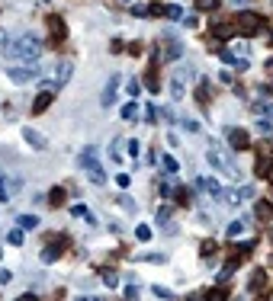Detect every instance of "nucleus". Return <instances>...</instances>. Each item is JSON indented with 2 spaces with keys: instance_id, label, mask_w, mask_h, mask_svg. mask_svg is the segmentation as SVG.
<instances>
[{
  "instance_id": "22",
  "label": "nucleus",
  "mask_w": 273,
  "mask_h": 301,
  "mask_svg": "<svg viewBox=\"0 0 273 301\" xmlns=\"http://www.w3.org/2000/svg\"><path fill=\"white\" fill-rule=\"evenodd\" d=\"M23 138L29 141V144L36 147V151H42V147H45V141H42V135H39L36 128H26V131H23Z\"/></svg>"
},
{
  "instance_id": "35",
  "label": "nucleus",
  "mask_w": 273,
  "mask_h": 301,
  "mask_svg": "<svg viewBox=\"0 0 273 301\" xmlns=\"http://www.w3.org/2000/svg\"><path fill=\"white\" fill-rule=\"evenodd\" d=\"M135 237H138V240H151V228H148V224H138V228H135Z\"/></svg>"
},
{
  "instance_id": "40",
  "label": "nucleus",
  "mask_w": 273,
  "mask_h": 301,
  "mask_svg": "<svg viewBox=\"0 0 273 301\" xmlns=\"http://www.w3.org/2000/svg\"><path fill=\"white\" fill-rule=\"evenodd\" d=\"M199 250H203V256H212V253H215V240H203V247H199Z\"/></svg>"
},
{
  "instance_id": "37",
  "label": "nucleus",
  "mask_w": 273,
  "mask_h": 301,
  "mask_svg": "<svg viewBox=\"0 0 273 301\" xmlns=\"http://www.w3.org/2000/svg\"><path fill=\"white\" fill-rule=\"evenodd\" d=\"M151 292H155L157 298H174V292H171V288H164V285H151Z\"/></svg>"
},
{
  "instance_id": "19",
  "label": "nucleus",
  "mask_w": 273,
  "mask_h": 301,
  "mask_svg": "<svg viewBox=\"0 0 273 301\" xmlns=\"http://www.w3.org/2000/svg\"><path fill=\"white\" fill-rule=\"evenodd\" d=\"M199 186H203V189H206L209 195H215V199H225V193H222V186H218L212 177H203V179H199Z\"/></svg>"
},
{
  "instance_id": "11",
  "label": "nucleus",
  "mask_w": 273,
  "mask_h": 301,
  "mask_svg": "<svg viewBox=\"0 0 273 301\" xmlns=\"http://www.w3.org/2000/svg\"><path fill=\"white\" fill-rule=\"evenodd\" d=\"M7 77L13 80V84H29L32 77H36V64H23V68H7Z\"/></svg>"
},
{
  "instance_id": "1",
  "label": "nucleus",
  "mask_w": 273,
  "mask_h": 301,
  "mask_svg": "<svg viewBox=\"0 0 273 301\" xmlns=\"http://www.w3.org/2000/svg\"><path fill=\"white\" fill-rule=\"evenodd\" d=\"M3 52H7L10 61L39 64V58H42V39H39V35H32V32H23V35H16L13 42H7Z\"/></svg>"
},
{
  "instance_id": "48",
  "label": "nucleus",
  "mask_w": 273,
  "mask_h": 301,
  "mask_svg": "<svg viewBox=\"0 0 273 301\" xmlns=\"http://www.w3.org/2000/svg\"><path fill=\"white\" fill-rule=\"evenodd\" d=\"M129 93H132V96H138V93H141V84H135V80H132V84H129Z\"/></svg>"
},
{
  "instance_id": "49",
  "label": "nucleus",
  "mask_w": 273,
  "mask_h": 301,
  "mask_svg": "<svg viewBox=\"0 0 273 301\" xmlns=\"http://www.w3.org/2000/svg\"><path fill=\"white\" fill-rule=\"evenodd\" d=\"M257 112L260 116H273V106H257Z\"/></svg>"
},
{
  "instance_id": "45",
  "label": "nucleus",
  "mask_w": 273,
  "mask_h": 301,
  "mask_svg": "<svg viewBox=\"0 0 273 301\" xmlns=\"http://www.w3.org/2000/svg\"><path fill=\"white\" fill-rule=\"evenodd\" d=\"M145 52V45H141V42H132V45H129V54H141Z\"/></svg>"
},
{
  "instance_id": "15",
  "label": "nucleus",
  "mask_w": 273,
  "mask_h": 301,
  "mask_svg": "<svg viewBox=\"0 0 273 301\" xmlns=\"http://www.w3.org/2000/svg\"><path fill=\"white\" fill-rule=\"evenodd\" d=\"M16 186H20V183H16V179H10V177H7V173L0 170V202H7V199H10V195H13V193H16Z\"/></svg>"
},
{
  "instance_id": "6",
  "label": "nucleus",
  "mask_w": 273,
  "mask_h": 301,
  "mask_svg": "<svg viewBox=\"0 0 273 301\" xmlns=\"http://www.w3.org/2000/svg\"><path fill=\"white\" fill-rule=\"evenodd\" d=\"M232 35H238L234 16H232V19H222V16H218L215 23H212V39H209V45H218V42H228Z\"/></svg>"
},
{
  "instance_id": "31",
  "label": "nucleus",
  "mask_w": 273,
  "mask_h": 301,
  "mask_svg": "<svg viewBox=\"0 0 273 301\" xmlns=\"http://www.w3.org/2000/svg\"><path fill=\"white\" fill-rule=\"evenodd\" d=\"M148 10H151V16H167V3H148Z\"/></svg>"
},
{
  "instance_id": "21",
  "label": "nucleus",
  "mask_w": 273,
  "mask_h": 301,
  "mask_svg": "<svg viewBox=\"0 0 273 301\" xmlns=\"http://www.w3.org/2000/svg\"><path fill=\"white\" fill-rule=\"evenodd\" d=\"M270 163H273V157H267V154H260V160L254 163V177H260V179H267V170H270Z\"/></svg>"
},
{
  "instance_id": "51",
  "label": "nucleus",
  "mask_w": 273,
  "mask_h": 301,
  "mask_svg": "<svg viewBox=\"0 0 273 301\" xmlns=\"http://www.w3.org/2000/svg\"><path fill=\"white\" fill-rule=\"evenodd\" d=\"M267 93H273V80H270V84H267Z\"/></svg>"
},
{
  "instance_id": "9",
  "label": "nucleus",
  "mask_w": 273,
  "mask_h": 301,
  "mask_svg": "<svg viewBox=\"0 0 273 301\" xmlns=\"http://www.w3.org/2000/svg\"><path fill=\"white\" fill-rule=\"evenodd\" d=\"M225 138H228V144H232L234 151H251V147H254V141H251V135L244 128H225Z\"/></svg>"
},
{
  "instance_id": "27",
  "label": "nucleus",
  "mask_w": 273,
  "mask_h": 301,
  "mask_svg": "<svg viewBox=\"0 0 273 301\" xmlns=\"http://www.w3.org/2000/svg\"><path fill=\"white\" fill-rule=\"evenodd\" d=\"M109 154H113V160L122 163V138H116L113 144H109Z\"/></svg>"
},
{
  "instance_id": "36",
  "label": "nucleus",
  "mask_w": 273,
  "mask_h": 301,
  "mask_svg": "<svg viewBox=\"0 0 273 301\" xmlns=\"http://www.w3.org/2000/svg\"><path fill=\"white\" fill-rule=\"evenodd\" d=\"M125 154H129V157H138V154H141V144H138V141H129V144H125Z\"/></svg>"
},
{
  "instance_id": "39",
  "label": "nucleus",
  "mask_w": 273,
  "mask_h": 301,
  "mask_svg": "<svg viewBox=\"0 0 273 301\" xmlns=\"http://www.w3.org/2000/svg\"><path fill=\"white\" fill-rule=\"evenodd\" d=\"M171 212H174L171 205H164V209L157 212V221H161V224H167V221H171Z\"/></svg>"
},
{
  "instance_id": "26",
  "label": "nucleus",
  "mask_w": 273,
  "mask_h": 301,
  "mask_svg": "<svg viewBox=\"0 0 273 301\" xmlns=\"http://www.w3.org/2000/svg\"><path fill=\"white\" fill-rule=\"evenodd\" d=\"M228 295H232V292H228V285H225V288H212V292H206V298H209V301H225Z\"/></svg>"
},
{
  "instance_id": "14",
  "label": "nucleus",
  "mask_w": 273,
  "mask_h": 301,
  "mask_svg": "<svg viewBox=\"0 0 273 301\" xmlns=\"http://www.w3.org/2000/svg\"><path fill=\"white\" fill-rule=\"evenodd\" d=\"M52 96H55L52 90L39 93V96H36V103H32V109H29V112H32V116H42V112H45V109L52 106Z\"/></svg>"
},
{
  "instance_id": "41",
  "label": "nucleus",
  "mask_w": 273,
  "mask_h": 301,
  "mask_svg": "<svg viewBox=\"0 0 273 301\" xmlns=\"http://www.w3.org/2000/svg\"><path fill=\"white\" fill-rule=\"evenodd\" d=\"M141 263H155V266H161V263H167V260H164L161 253H148V256H145Z\"/></svg>"
},
{
  "instance_id": "10",
  "label": "nucleus",
  "mask_w": 273,
  "mask_h": 301,
  "mask_svg": "<svg viewBox=\"0 0 273 301\" xmlns=\"http://www.w3.org/2000/svg\"><path fill=\"white\" fill-rule=\"evenodd\" d=\"M45 29H48V35H52V42H64V35H68V26H64V19L58 13L45 16Z\"/></svg>"
},
{
  "instance_id": "24",
  "label": "nucleus",
  "mask_w": 273,
  "mask_h": 301,
  "mask_svg": "<svg viewBox=\"0 0 273 301\" xmlns=\"http://www.w3.org/2000/svg\"><path fill=\"white\" fill-rule=\"evenodd\" d=\"M100 276H103V282H106L109 288H116V285H119V276H116V269H109V266H106V269H100Z\"/></svg>"
},
{
  "instance_id": "13",
  "label": "nucleus",
  "mask_w": 273,
  "mask_h": 301,
  "mask_svg": "<svg viewBox=\"0 0 273 301\" xmlns=\"http://www.w3.org/2000/svg\"><path fill=\"white\" fill-rule=\"evenodd\" d=\"M248 288H251L254 295H264V288H267V272H264V269H254V272H251Z\"/></svg>"
},
{
  "instance_id": "7",
  "label": "nucleus",
  "mask_w": 273,
  "mask_h": 301,
  "mask_svg": "<svg viewBox=\"0 0 273 301\" xmlns=\"http://www.w3.org/2000/svg\"><path fill=\"white\" fill-rule=\"evenodd\" d=\"M206 160H209L212 167H215V170H222V173H225L228 179H238V167H234V163L228 160V157L222 154V151H215V147H212L209 154H206Z\"/></svg>"
},
{
  "instance_id": "2",
  "label": "nucleus",
  "mask_w": 273,
  "mask_h": 301,
  "mask_svg": "<svg viewBox=\"0 0 273 301\" xmlns=\"http://www.w3.org/2000/svg\"><path fill=\"white\" fill-rule=\"evenodd\" d=\"M234 26H238V35H257V32L267 29V19L254 10H241V13H234Z\"/></svg>"
},
{
  "instance_id": "53",
  "label": "nucleus",
  "mask_w": 273,
  "mask_h": 301,
  "mask_svg": "<svg viewBox=\"0 0 273 301\" xmlns=\"http://www.w3.org/2000/svg\"><path fill=\"white\" fill-rule=\"evenodd\" d=\"M270 45H273V35H270Z\"/></svg>"
},
{
  "instance_id": "5",
  "label": "nucleus",
  "mask_w": 273,
  "mask_h": 301,
  "mask_svg": "<svg viewBox=\"0 0 273 301\" xmlns=\"http://www.w3.org/2000/svg\"><path fill=\"white\" fill-rule=\"evenodd\" d=\"M161 61H164V54H161V45L151 52L148 58V71H145V87H148V93H157L161 90Z\"/></svg>"
},
{
  "instance_id": "50",
  "label": "nucleus",
  "mask_w": 273,
  "mask_h": 301,
  "mask_svg": "<svg viewBox=\"0 0 273 301\" xmlns=\"http://www.w3.org/2000/svg\"><path fill=\"white\" fill-rule=\"evenodd\" d=\"M267 183L273 186V163H270V170H267Z\"/></svg>"
},
{
  "instance_id": "52",
  "label": "nucleus",
  "mask_w": 273,
  "mask_h": 301,
  "mask_svg": "<svg viewBox=\"0 0 273 301\" xmlns=\"http://www.w3.org/2000/svg\"><path fill=\"white\" fill-rule=\"evenodd\" d=\"M0 45H3V32H0Z\"/></svg>"
},
{
  "instance_id": "16",
  "label": "nucleus",
  "mask_w": 273,
  "mask_h": 301,
  "mask_svg": "<svg viewBox=\"0 0 273 301\" xmlns=\"http://www.w3.org/2000/svg\"><path fill=\"white\" fill-rule=\"evenodd\" d=\"M64 202H68V189H64V186H55L52 193H48V205H52V209H61Z\"/></svg>"
},
{
  "instance_id": "23",
  "label": "nucleus",
  "mask_w": 273,
  "mask_h": 301,
  "mask_svg": "<svg viewBox=\"0 0 273 301\" xmlns=\"http://www.w3.org/2000/svg\"><path fill=\"white\" fill-rule=\"evenodd\" d=\"M193 3H196L199 13H215V10L222 7V0H193Z\"/></svg>"
},
{
  "instance_id": "12",
  "label": "nucleus",
  "mask_w": 273,
  "mask_h": 301,
  "mask_svg": "<svg viewBox=\"0 0 273 301\" xmlns=\"http://www.w3.org/2000/svg\"><path fill=\"white\" fill-rule=\"evenodd\" d=\"M119 84H122V77H119V74H113V77L106 80V87H103V96H100V103L103 106H113V103H116V90H119Z\"/></svg>"
},
{
  "instance_id": "30",
  "label": "nucleus",
  "mask_w": 273,
  "mask_h": 301,
  "mask_svg": "<svg viewBox=\"0 0 273 301\" xmlns=\"http://www.w3.org/2000/svg\"><path fill=\"white\" fill-rule=\"evenodd\" d=\"M177 205H190V189L187 186H177Z\"/></svg>"
},
{
  "instance_id": "38",
  "label": "nucleus",
  "mask_w": 273,
  "mask_h": 301,
  "mask_svg": "<svg viewBox=\"0 0 273 301\" xmlns=\"http://www.w3.org/2000/svg\"><path fill=\"white\" fill-rule=\"evenodd\" d=\"M161 160H164V170H167V173H177V167H180V163L174 160V157H161Z\"/></svg>"
},
{
  "instance_id": "43",
  "label": "nucleus",
  "mask_w": 273,
  "mask_h": 301,
  "mask_svg": "<svg viewBox=\"0 0 273 301\" xmlns=\"http://www.w3.org/2000/svg\"><path fill=\"white\" fill-rule=\"evenodd\" d=\"M116 186H122V189H129V186H132V179H129V173H119V177H116Z\"/></svg>"
},
{
  "instance_id": "17",
  "label": "nucleus",
  "mask_w": 273,
  "mask_h": 301,
  "mask_svg": "<svg viewBox=\"0 0 273 301\" xmlns=\"http://www.w3.org/2000/svg\"><path fill=\"white\" fill-rule=\"evenodd\" d=\"M254 215H257V221H270V218H273V202H267V199H260L257 202V205H254Z\"/></svg>"
},
{
  "instance_id": "28",
  "label": "nucleus",
  "mask_w": 273,
  "mask_h": 301,
  "mask_svg": "<svg viewBox=\"0 0 273 301\" xmlns=\"http://www.w3.org/2000/svg\"><path fill=\"white\" fill-rule=\"evenodd\" d=\"M20 228H23V231H32V228H39V218H36V215H23V218H20Z\"/></svg>"
},
{
  "instance_id": "42",
  "label": "nucleus",
  "mask_w": 273,
  "mask_h": 301,
  "mask_svg": "<svg viewBox=\"0 0 273 301\" xmlns=\"http://www.w3.org/2000/svg\"><path fill=\"white\" fill-rule=\"evenodd\" d=\"M119 205H122L125 212H135V202L129 199V195H119Z\"/></svg>"
},
{
  "instance_id": "33",
  "label": "nucleus",
  "mask_w": 273,
  "mask_h": 301,
  "mask_svg": "<svg viewBox=\"0 0 273 301\" xmlns=\"http://www.w3.org/2000/svg\"><path fill=\"white\" fill-rule=\"evenodd\" d=\"M138 116V106H135V103H125L122 106V119H135Z\"/></svg>"
},
{
  "instance_id": "4",
  "label": "nucleus",
  "mask_w": 273,
  "mask_h": 301,
  "mask_svg": "<svg viewBox=\"0 0 273 301\" xmlns=\"http://www.w3.org/2000/svg\"><path fill=\"white\" fill-rule=\"evenodd\" d=\"M45 244L48 247H42V263H55L71 247V237L68 234H45Z\"/></svg>"
},
{
  "instance_id": "8",
  "label": "nucleus",
  "mask_w": 273,
  "mask_h": 301,
  "mask_svg": "<svg viewBox=\"0 0 273 301\" xmlns=\"http://www.w3.org/2000/svg\"><path fill=\"white\" fill-rule=\"evenodd\" d=\"M71 74H74V64H71L68 58H64V61H58V68H55L52 74H48V84H52L55 90H61V87L71 80Z\"/></svg>"
},
{
  "instance_id": "18",
  "label": "nucleus",
  "mask_w": 273,
  "mask_h": 301,
  "mask_svg": "<svg viewBox=\"0 0 273 301\" xmlns=\"http://www.w3.org/2000/svg\"><path fill=\"white\" fill-rule=\"evenodd\" d=\"M183 80H187V71H177V74H174V87H171L174 103H177V100H183Z\"/></svg>"
},
{
  "instance_id": "34",
  "label": "nucleus",
  "mask_w": 273,
  "mask_h": 301,
  "mask_svg": "<svg viewBox=\"0 0 273 301\" xmlns=\"http://www.w3.org/2000/svg\"><path fill=\"white\" fill-rule=\"evenodd\" d=\"M241 231H244V221H232V224H228V231H225V234H228V237H238Z\"/></svg>"
},
{
  "instance_id": "25",
  "label": "nucleus",
  "mask_w": 273,
  "mask_h": 301,
  "mask_svg": "<svg viewBox=\"0 0 273 301\" xmlns=\"http://www.w3.org/2000/svg\"><path fill=\"white\" fill-rule=\"evenodd\" d=\"M71 215H74V218H84V221H90V224H97V218L87 212V205H74V209H71Z\"/></svg>"
},
{
  "instance_id": "46",
  "label": "nucleus",
  "mask_w": 273,
  "mask_h": 301,
  "mask_svg": "<svg viewBox=\"0 0 273 301\" xmlns=\"http://www.w3.org/2000/svg\"><path fill=\"white\" fill-rule=\"evenodd\" d=\"M145 119H148V122H155V119H157V106H148V112H145Z\"/></svg>"
},
{
  "instance_id": "3",
  "label": "nucleus",
  "mask_w": 273,
  "mask_h": 301,
  "mask_svg": "<svg viewBox=\"0 0 273 301\" xmlns=\"http://www.w3.org/2000/svg\"><path fill=\"white\" fill-rule=\"evenodd\" d=\"M78 163H80V170H87V177L94 179L97 186H103V183H106V173H103V167H100V163H97V147H94V144H90V147H84V151H80Z\"/></svg>"
},
{
  "instance_id": "29",
  "label": "nucleus",
  "mask_w": 273,
  "mask_h": 301,
  "mask_svg": "<svg viewBox=\"0 0 273 301\" xmlns=\"http://www.w3.org/2000/svg\"><path fill=\"white\" fill-rule=\"evenodd\" d=\"M7 240H10V244H13V247H20V244H23V240H26V237H23V228H13V231L7 234Z\"/></svg>"
},
{
  "instance_id": "32",
  "label": "nucleus",
  "mask_w": 273,
  "mask_h": 301,
  "mask_svg": "<svg viewBox=\"0 0 273 301\" xmlns=\"http://www.w3.org/2000/svg\"><path fill=\"white\" fill-rule=\"evenodd\" d=\"M167 19H183V10L177 3H167Z\"/></svg>"
},
{
  "instance_id": "20",
  "label": "nucleus",
  "mask_w": 273,
  "mask_h": 301,
  "mask_svg": "<svg viewBox=\"0 0 273 301\" xmlns=\"http://www.w3.org/2000/svg\"><path fill=\"white\" fill-rule=\"evenodd\" d=\"M209 100H212V87H209V80H199V87H196V103H199V106H206Z\"/></svg>"
},
{
  "instance_id": "44",
  "label": "nucleus",
  "mask_w": 273,
  "mask_h": 301,
  "mask_svg": "<svg viewBox=\"0 0 273 301\" xmlns=\"http://www.w3.org/2000/svg\"><path fill=\"white\" fill-rule=\"evenodd\" d=\"M132 13L138 16V19H145V16H151V10L148 7H132Z\"/></svg>"
},
{
  "instance_id": "47",
  "label": "nucleus",
  "mask_w": 273,
  "mask_h": 301,
  "mask_svg": "<svg viewBox=\"0 0 273 301\" xmlns=\"http://www.w3.org/2000/svg\"><path fill=\"white\" fill-rule=\"evenodd\" d=\"M10 279H13V276H10V269H0V285H7Z\"/></svg>"
}]
</instances>
